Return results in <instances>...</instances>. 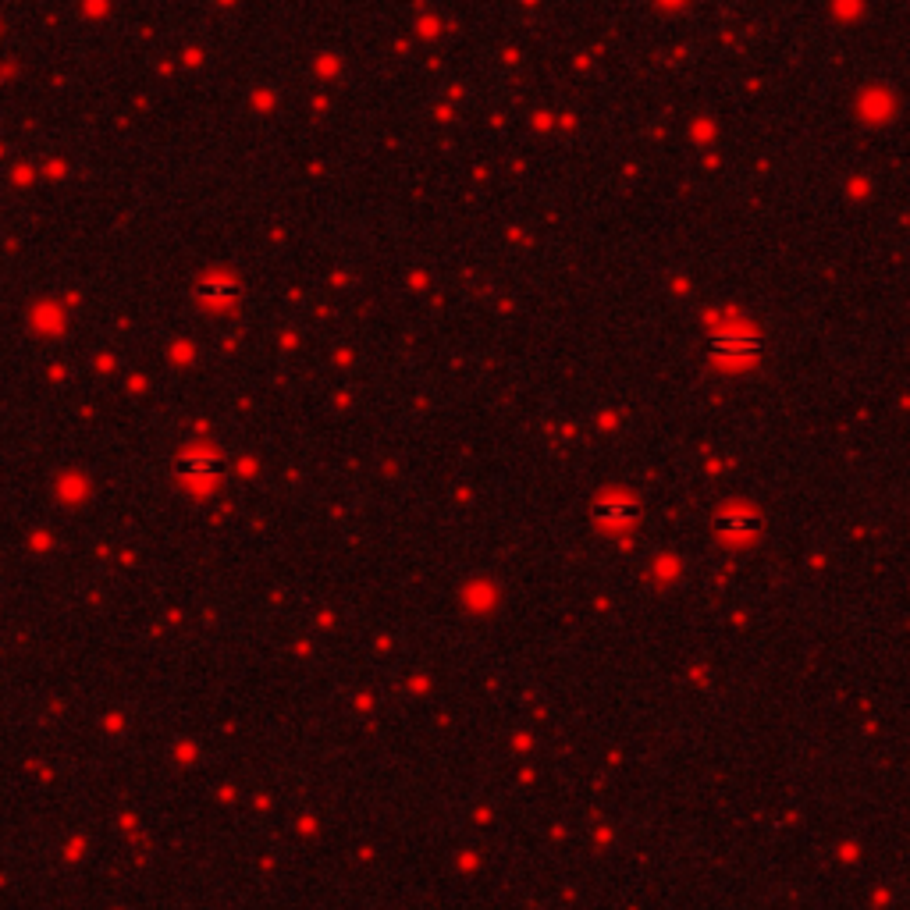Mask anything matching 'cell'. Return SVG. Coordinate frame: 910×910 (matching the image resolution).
Here are the masks:
<instances>
[{"mask_svg":"<svg viewBox=\"0 0 910 910\" xmlns=\"http://www.w3.org/2000/svg\"><path fill=\"white\" fill-rule=\"evenodd\" d=\"M758 345H761V338L754 335L751 328H719L711 335V352H715V360L733 363V367L754 360V356H758Z\"/></svg>","mask_w":910,"mask_h":910,"instance_id":"1","label":"cell"},{"mask_svg":"<svg viewBox=\"0 0 910 910\" xmlns=\"http://www.w3.org/2000/svg\"><path fill=\"white\" fill-rule=\"evenodd\" d=\"M200 292H203V299H210V303H235L242 285L232 271H214L200 281Z\"/></svg>","mask_w":910,"mask_h":910,"instance_id":"2","label":"cell"},{"mask_svg":"<svg viewBox=\"0 0 910 910\" xmlns=\"http://www.w3.org/2000/svg\"><path fill=\"white\" fill-rule=\"evenodd\" d=\"M182 466L196 473V477H217V470H221V455H217L210 445L189 448V452L182 455Z\"/></svg>","mask_w":910,"mask_h":910,"instance_id":"3","label":"cell"}]
</instances>
